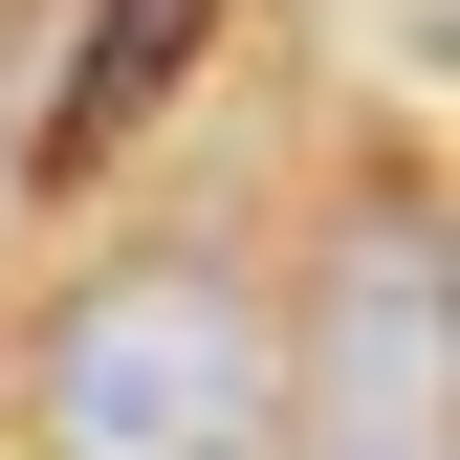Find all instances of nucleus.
Returning a JSON list of instances; mask_svg holds the SVG:
<instances>
[{"mask_svg": "<svg viewBox=\"0 0 460 460\" xmlns=\"http://www.w3.org/2000/svg\"><path fill=\"white\" fill-rule=\"evenodd\" d=\"M263 460H460V242H438L417 176L351 198V242H329L307 329H285Z\"/></svg>", "mask_w": 460, "mask_h": 460, "instance_id": "obj_2", "label": "nucleus"}, {"mask_svg": "<svg viewBox=\"0 0 460 460\" xmlns=\"http://www.w3.org/2000/svg\"><path fill=\"white\" fill-rule=\"evenodd\" d=\"M263 394H285V329L198 242H132L44 307V460H263Z\"/></svg>", "mask_w": 460, "mask_h": 460, "instance_id": "obj_1", "label": "nucleus"}, {"mask_svg": "<svg viewBox=\"0 0 460 460\" xmlns=\"http://www.w3.org/2000/svg\"><path fill=\"white\" fill-rule=\"evenodd\" d=\"M198 22H219V0H110V22H88V66H66V110H44V176H88V154L154 110V66H176Z\"/></svg>", "mask_w": 460, "mask_h": 460, "instance_id": "obj_3", "label": "nucleus"}]
</instances>
